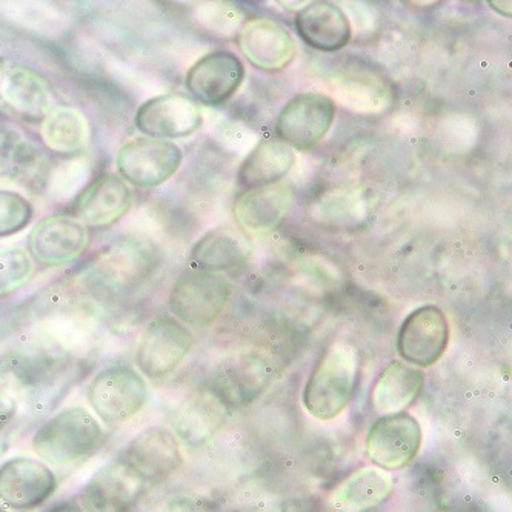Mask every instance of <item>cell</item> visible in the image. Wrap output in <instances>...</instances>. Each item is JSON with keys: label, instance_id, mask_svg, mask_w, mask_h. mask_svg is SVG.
<instances>
[{"label": "cell", "instance_id": "6da1fadb", "mask_svg": "<svg viewBox=\"0 0 512 512\" xmlns=\"http://www.w3.org/2000/svg\"><path fill=\"white\" fill-rule=\"evenodd\" d=\"M82 376L64 351H19L0 360V386L34 414L56 408Z\"/></svg>", "mask_w": 512, "mask_h": 512}, {"label": "cell", "instance_id": "7a4b0ae2", "mask_svg": "<svg viewBox=\"0 0 512 512\" xmlns=\"http://www.w3.org/2000/svg\"><path fill=\"white\" fill-rule=\"evenodd\" d=\"M360 376V353L350 340L331 343L317 360L303 388L306 411L320 420L337 419L350 405Z\"/></svg>", "mask_w": 512, "mask_h": 512}, {"label": "cell", "instance_id": "3957f363", "mask_svg": "<svg viewBox=\"0 0 512 512\" xmlns=\"http://www.w3.org/2000/svg\"><path fill=\"white\" fill-rule=\"evenodd\" d=\"M105 442L107 433L96 416L82 406H71L36 429L31 448L42 462L67 466L93 456Z\"/></svg>", "mask_w": 512, "mask_h": 512}, {"label": "cell", "instance_id": "277c9868", "mask_svg": "<svg viewBox=\"0 0 512 512\" xmlns=\"http://www.w3.org/2000/svg\"><path fill=\"white\" fill-rule=\"evenodd\" d=\"M230 294V283L222 273L188 266L171 285L168 308L183 325L207 328L219 319Z\"/></svg>", "mask_w": 512, "mask_h": 512}, {"label": "cell", "instance_id": "5b68a950", "mask_svg": "<svg viewBox=\"0 0 512 512\" xmlns=\"http://www.w3.org/2000/svg\"><path fill=\"white\" fill-rule=\"evenodd\" d=\"M148 383L133 366L114 363L94 374L87 402L100 422L119 426L136 417L148 402Z\"/></svg>", "mask_w": 512, "mask_h": 512}, {"label": "cell", "instance_id": "8992f818", "mask_svg": "<svg viewBox=\"0 0 512 512\" xmlns=\"http://www.w3.org/2000/svg\"><path fill=\"white\" fill-rule=\"evenodd\" d=\"M193 345V333L179 320L173 316L154 317L137 345V370L150 380L165 379L187 359Z\"/></svg>", "mask_w": 512, "mask_h": 512}, {"label": "cell", "instance_id": "52a82bcc", "mask_svg": "<svg viewBox=\"0 0 512 512\" xmlns=\"http://www.w3.org/2000/svg\"><path fill=\"white\" fill-rule=\"evenodd\" d=\"M183 151L170 140L136 137L120 147L116 157L119 176L137 188L160 187L179 171Z\"/></svg>", "mask_w": 512, "mask_h": 512}, {"label": "cell", "instance_id": "ba28073f", "mask_svg": "<svg viewBox=\"0 0 512 512\" xmlns=\"http://www.w3.org/2000/svg\"><path fill=\"white\" fill-rule=\"evenodd\" d=\"M336 113V102L328 94H297L277 116V137L293 150H313L330 133Z\"/></svg>", "mask_w": 512, "mask_h": 512}, {"label": "cell", "instance_id": "9c48e42d", "mask_svg": "<svg viewBox=\"0 0 512 512\" xmlns=\"http://www.w3.org/2000/svg\"><path fill=\"white\" fill-rule=\"evenodd\" d=\"M422 442V426L413 414H389L376 420L366 434V456L383 471H400L416 459Z\"/></svg>", "mask_w": 512, "mask_h": 512}, {"label": "cell", "instance_id": "30bf717a", "mask_svg": "<svg viewBox=\"0 0 512 512\" xmlns=\"http://www.w3.org/2000/svg\"><path fill=\"white\" fill-rule=\"evenodd\" d=\"M90 230L68 214L40 219L28 234L27 251L34 263L62 268L77 262L90 248Z\"/></svg>", "mask_w": 512, "mask_h": 512}, {"label": "cell", "instance_id": "8fae6325", "mask_svg": "<svg viewBox=\"0 0 512 512\" xmlns=\"http://www.w3.org/2000/svg\"><path fill=\"white\" fill-rule=\"evenodd\" d=\"M148 485L124 460L116 459L97 469L79 493L84 512H136Z\"/></svg>", "mask_w": 512, "mask_h": 512}, {"label": "cell", "instance_id": "7c38bea8", "mask_svg": "<svg viewBox=\"0 0 512 512\" xmlns=\"http://www.w3.org/2000/svg\"><path fill=\"white\" fill-rule=\"evenodd\" d=\"M134 125L145 137L187 139L203 127V111L188 94H160L137 108Z\"/></svg>", "mask_w": 512, "mask_h": 512}, {"label": "cell", "instance_id": "4fadbf2b", "mask_svg": "<svg viewBox=\"0 0 512 512\" xmlns=\"http://www.w3.org/2000/svg\"><path fill=\"white\" fill-rule=\"evenodd\" d=\"M449 336L448 317L439 306H420L400 326L397 353L409 365L429 368L445 356Z\"/></svg>", "mask_w": 512, "mask_h": 512}, {"label": "cell", "instance_id": "5bb4252c", "mask_svg": "<svg viewBox=\"0 0 512 512\" xmlns=\"http://www.w3.org/2000/svg\"><path fill=\"white\" fill-rule=\"evenodd\" d=\"M120 459L150 486L170 480L183 463L179 440L165 426H150L130 440Z\"/></svg>", "mask_w": 512, "mask_h": 512}, {"label": "cell", "instance_id": "9a60e30c", "mask_svg": "<svg viewBox=\"0 0 512 512\" xmlns=\"http://www.w3.org/2000/svg\"><path fill=\"white\" fill-rule=\"evenodd\" d=\"M245 76L247 70L239 56L216 50L200 57L188 70L185 87L197 104L220 107L239 91Z\"/></svg>", "mask_w": 512, "mask_h": 512}, {"label": "cell", "instance_id": "2e32d148", "mask_svg": "<svg viewBox=\"0 0 512 512\" xmlns=\"http://www.w3.org/2000/svg\"><path fill=\"white\" fill-rule=\"evenodd\" d=\"M57 489L56 474L47 463L30 457H11L0 465V503L13 511L44 505Z\"/></svg>", "mask_w": 512, "mask_h": 512}, {"label": "cell", "instance_id": "e0dca14e", "mask_svg": "<svg viewBox=\"0 0 512 512\" xmlns=\"http://www.w3.org/2000/svg\"><path fill=\"white\" fill-rule=\"evenodd\" d=\"M133 199V190L122 177L100 174L74 199L73 217L91 230H108L127 216Z\"/></svg>", "mask_w": 512, "mask_h": 512}, {"label": "cell", "instance_id": "ac0fdd59", "mask_svg": "<svg viewBox=\"0 0 512 512\" xmlns=\"http://www.w3.org/2000/svg\"><path fill=\"white\" fill-rule=\"evenodd\" d=\"M237 45L243 56L257 70L280 73L293 64L297 54L296 40L271 17L248 20L237 34Z\"/></svg>", "mask_w": 512, "mask_h": 512}, {"label": "cell", "instance_id": "d6986e66", "mask_svg": "<svg viewBox=\"0 0 512 512\" xmlns=\"http://www.w3.org/2000/svg\"><path fill=\"white\" fill-rule=\"evenodd\" d=\"M294 203L296 191L286 183L256 188L237 197L233 207L234 219L237 227L248 236H268L282 227Z\"/></svg>", "mask_w": 512, "mask_h": 512}, {"label": "cell", "instance_id": "ffe728a7", "mask_svg": "<svg viewBox=\"0 0 512 512\" xmlns=\"http://www.w3.org/2000/svg\"><path fill=\"white\" fill-rule=\"evenodd\" d=\"M394 489L396 480L388 471L362 466L331 489L328 506L334 512H371L388 502Z\"/></svg>", "mask_w": 512, "mask_h": 512}, {"label": "cell", "instance_id": "44dd1931", "mask_svg": "<svg viewBox=\"0 0 512 512\" xmlns=\"http://www.w3.org/2000/svg\"><path fill=\"white\" fill-rule=\"evenodd\" d=\"M300 39L322 53H336L350 44L353 30L350 19L339 5L326 0L306 4L294 19Z\"/></svg>", "mask_w": 512, "mask_h": 512}, {"label": "cell", "instance_id": "7402d4cb", "mask_svg": "<svg viewBox=\"0 0 512 512\" xmlns=\"http://www.w3.org/2000/svg\"><path fill=\"white\" fill-rule=\"evenodd\" d=\"M271 380L270 365L259 357H236L217 368L211 379V393L222 405H248L265 391Z\"/></svg>", "mask_w": 512, "mask_h": 512}, {"label": "cell", "instance_id": "603a6c76", "mask_svg": "<svg viewBox=\"0 0 512 512\" xmlns=\"http://www.w3.org/2000/svg\"><path fill=\"white\" fill-rule=\"evenodd\" d=\"M251 254L253 243L250 236L242 228L227 223L213 228L197 240L191 248L190 262L196 268L222 273L245 265Z\"/></svg>", "mask_w": 512, "mask_h": 512}, {"label": "cell", "instance_id": "cb8c5ba5", "mask_svg": "<svg viewBox=\"0 0 512 512\" xmlns=\"http://www.w3.org/2000/svg\"><path fill=\"white\" fill-rule=\"evenodd\" d=\"M425 385V373L403 360H393L379 374L373 391L371 406L382 416L403 413L416 402Z\"/></svg>", "mask_w": 512, "mask_h": 512}, {"label": "cell", "instance_id": "d4e9b609", "mask_svg": "<svg viewBox=\"0 0 512 512\" xmlns=\"http://www.w3.org/2000/svg\"><path fill=\"white\" fill-rule=\"evenodd\" d=\"M296 151L282 140H260L240 163L237 182L245 191L282 182L296 165Z\"/></svg>", "mask_w": 512, "mask_h": 512}, {"label": "cell", "instance_id": "484cf974", "mask_svg": "<svg viewBox=\"0 0 512 512\" xmlns=\"http://www.w3.org/2000/svg\"><path fill=\"white\" fill-rule=\"evenodd\" d=\"M0 97L14 113L27 119H44L53 111L54 94L51 85L37 71L13 67L5 71L0 82Z\"/></svg>", "mask_w": 512, "mask_h": 512}, {"label": "cell", "instance_id": "4316f807", "mask_svg": "<svg viewBox=\"0 0 512 512\" xmlns=\"http://www.w3.org/2000/svg\"><path fill=\"white\" fill-rule=\"evenodd\" d=\"M40 137L53 153L74 157L90 143V124L76 108H53L42 119Z\"/></svg>", "mask_w": 512, "mask_h": 512}, {"label": "cell", "instance_id": "83f0119b", "mask_svg": "<svg viewBox=\"0 0 512 512\" xmlns=\"http://www.w3.org/2000/svg\"><path fill=\"white\" fill-rule=\"evenodd\" d=\"M222 403L213 393L193 397L174 420L177 434L188 443H202L213 436L222 420Z\"/></svg>", "mask_w": 512, "mask_h": 512}, {"label": "cell", "instance_id": "f1b7e54d", "mask_svg": "<svg viewBox=\"0 0 512 512\" xmlns=\"http://www.w3.org/2000/svg\"><path fill=\"white\" fill-rule=\"evenodd\" d=\"M91 163L87 157H68L51 171L48 194L54 200L76 199L90 183Z\"/></svg>", "mask_w": 512, "mask_h": 512}, {"label": "cell", "instance_id": "f546056e", "mask_svg": "<svg viewBox=\"0 0 512 512\" xmlns=\"http://www.w3.org/2000/svg\"><path fill=\"white\" fill-rule=\"evenodd\" d=\"M33 276L34 262L25 248H0V299L22 290Z\"/></svg>", "mask_w": 512, "mask_h": 512}, {"label": "cell", "instance_id": "4dcf8cb0", "mask_svg": "<svg viewBox=\"0 0 512 512\" xmlns=\"http://www.w3.org/2000/svg\"><path fill=\"white\" fill-rule=\"evenodd\" d=\"M151 260L147 259V253L128 247L111 250L105 257V273L107 280L113 285H131L139 282L148 274V266Z\"/></svg>", "mask_w": 512, "mask_h": 512}, {"label": "cell", "instance_id": "1f68e13d", "mask_svg": "<svg viewBox=\"0 0 512 512\" xmlns=\"http://www.w3.org/2000/svg\"><path fill=\"white\" fill-rule=\"evenodd\" d=\"M33 217L34 208L27 197L16 191L0 190V239L22 233Z\"/></svg>", "mask_w": 512, "mask_h": 512}, {"label": "cell", "instance_id": "d6a6232c", "mask_svg": "<svg viewBox=\"0 0 512 512\" xmlns=\"http://www.w3.org/2000/svg\"><path fill=\"white\" fill-rule=\"evenodd\" d=\"M17 409H19V402L16 397L0 386V433L13 422Z\"/></svg>", "mask_w": 512, "mask_h": 512}, {"label": "cell", "instance_id": "836d02e7", "mask_svg": "<svg viewBox=\"0 0 512 512\" xmlns=\"http://www.w3.org/2000/svg\"><path fill=\"white\" fill-rule=\"evenodd\" d=\"M48 512H84L79 508L77 503H60V505L54 506Z\"/></svg>", "mask_w": 512, "mask_h": 512}, {"label": "cell", "instance_id": "e575fe53", "mask_svg": "<svg viewBox=\"0 0 512 512\" xmlns=\"http://www.w3.org/2000/svg\"><path fill=\"white\" fill-rule=\"evenodd\" d=\"M5 76V59L2 54H0V82L4 79Z\"/></svg>", "mask_w": 512, "mask_h": 512}, {"label": "cell", "instance_id": "d590c367", "mask_svg": "<svg viewBox=\"0 0 512 512\" xmlns=\"http://www.w3.org/2000/svg\"><path fill=\"white\" fill-rule=\"evenodd\" d=\"M0 512H8L7 509H5V506L0 503Z\"/></svg>", "mask_w": 512, "mask_h": 512}]
</instances>
